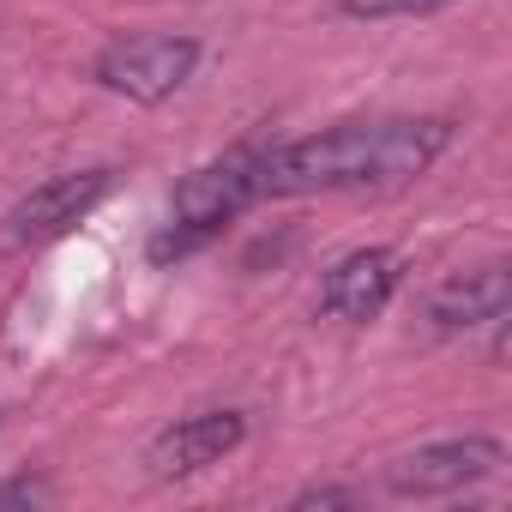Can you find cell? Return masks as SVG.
Segmentation results:
<instances>
[{
  "label": "cell",
  "instance_id": "6",
  "mask_svg": "<svg viewBox=\"0 0 512 512\" xmlns=\"http://www.w3.org/2000/svg\"><path fill=\"white\" fill-rule=\"evenodd\" d=\"M404 272L410 266H404L398 247H350L326 266L314 308L326 320H338V326H368V320H380L392 308V296L404 290Z\"/></svg>",
  "mask_w": 512,
  "mask_h": 512
},
{
  "label": "cell",
  "instance_id": "9",
  "mask_svg": "<svg viewBox=\"0 0 512 512\" xmlns=\"http://www.w3.org/2000/svg\"><path fill=\"white\" fill-rule=\"evenodd\" d=\"M344 19H416V13H434L446 0H338Z\"/></svg>",
  "mask_w": 512,
  "mask_h": 512
},
{
  "label": "cell",
  "instance_id": "5",
  "mask_svg": "<svg viewBox=\"0 0 512 512\" xmlns=\"http://www.w3.org/2000/svg\"><path fill=\"white\" fill-rule=\"evenodd\" d=\"M115 193V169L109 163H91V169H67V175H49L37 181L13 211H7V247H49L61 235H73L103 199Z\"/></svg>",
  "mask_w": 512,
  "mask_h": 512
},
{
  "label": "cell",
  "instance_id": "1",
  "mask_svg": "<svg viewBox=\"0 0 512 512\" xmlns=\"http://www.w3.org/2000/svg\"><path fill=\"white\" fill-rule=\"evenodd\" d=\"M446 115H398V121H344L320 127L284 145H266L260 193L266 199H302V193H386L440 163L452 145Z\"/></svg>",
  "mask_w": 512,
  "mask_h": 512
},
{
  "label": "cell",
  "instance_id": "7",
  "mask_svg": "<svg viewBox=\"0 0 512 512\" xmlns=\"http://www.w3.org/2000/svg\"><path fill=\"white\" fill-rule=\"evenodd\" d=\"M241 440H247V416H241L235 404L187 410V416H175L169 428H157V434H151V446H145V476H151V482L199 476V470L223 464Z\"/></svg>",
  "mask_w": 512,
  "mask_h": 512
},
{
  "label": "cell",
  "instance_id": "8",
  "mask_svg": "<svg viewBox=\"0 0 512 512\" xmlns=\"http://www.w3.org/2000/svg\"><path fill=\"white\" fill-rule=\"evenodd\" d=\"M512 308V272L500 260L470 266V272H446L428 296H422V326L434 338H458L476 326H500Z\"/></svg>",
  "mask_w": 512,
  "mask_h": 512
},
{
  "label": "cell",
  "instance_id": "4",
  "mask_svg": "<svg viewBox=\"0 0 512 512\" xmlns=\"http://www.w3.org/2000/svg\"><path fill=\"white\" fill-rule=\"evenodd\" d=\"M500 464H506V446L494 434H452V440H428V446L386 458L380 488L392 500H446V494L494 482Z\"/></svg>",
  "mask_w": 512,
  "mask_h": 512
},
{
  "label": "cell",
  "instance_id": "10",
  "mask_svg": "<svg viewBox=\"0 0 512 512\" xmlns=\"http://www.w3.org/2000/svg\"><path fill=\"white\" fill-rule=\"evenodd\" d=\"M43 500H49V482H37V476L0 482V506H43Z\"/></svg>",
  "mask_w": 512,
  "mask_h": 512
},
{
  "label": "cell",
  "instance_id": "3",
  "mask_svg": "<svg viewBox=\"0 0 512 512\" xmlns=\"http://www.w3.org/2000/svg\"><path fill=\"white\" fill-rule=\"evenodd\" d=\"M199 37L187 31H133V37H115L91 55V85L121 97V103H139V109H157L169 103L193 67H199Z\"/></svg>",
  "mask_w": 512,
  "mask_h": 512
},
{
  "label": "cell",
  "instance_id": "2",
  "mask_svg": "<svg viewBox=\"0 0 512 512\" xmlns=\"http://www.w3.org/2000/svg\"><path fill=\"white\" fill-rule=\"evenodd\" d=\"M260 169H266V145H229L223 157L187 169L169 193V211L157 223V235L145 241L151 266H181L193 260V253H205L247 205H260Z\"/></svg>",
  "mask_w": 512,
  "mask_h": 512
},
{
  "label": "cell",
  "instance_id": "11",
  "mask_svg": "<svg viewBox=\"0 0 512 512\" xmlns=\"http://www.w3.org/2000/svg\"><path fill=\"white\" fill-rule=\"evenodd\" d=\"M296 506H356V494L350 488H302Z\"/></svg>",
  "mask_w": 512,
  "mask_h": 512
}]
</instances>
